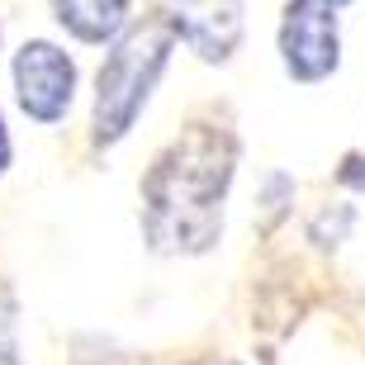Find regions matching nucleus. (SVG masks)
Returning <instances> with one entry per match:
<instances>
[{"label": "nucleus", "mask_w": 365, "mask_h": 365, "mask_svg": "<svg viewBox=\"0 0 365 365\" xmlns=\"http://www.w3.org/2000/svg\"><path fill=\"white\" fill-rule=\"evenodd\" d=\"M0 365H19V309L10 289H0Z\"/></svg>", "instance_id": "nucleus-8"}, {"label": "nucleus", "mask_w": 365, "mask_h": 365, "mask_svg": "<svg viewBox=\"0 0 365 365\" xmlns=\"http://www.w3.org/2000/svg\"><path fill=\"white\" fill-rule=\"evenodd\" d=\"M200 365H232V361H200Z\"/></svg>", "instance_id": "nucleus-13"}, {"label": "nucleus", "mask_w": 365, "mask_h": 365, "mask_svg": "<svg viewBox=\"0 0 365 365\" xmlns=\"http://www.w3.org/2000/svg\"><path fill=\"white\" fill-rule=\"evenodd\" d=\"M351 223H356V209H351V204H323V209L309 218V242H318L323 252H337V247L346 242Z\"/></svg>", "instance_id": "nucleus-7"}, {"label": "nucleus", "mask_w": 365, "mask_h": 365, "mask_svg": "<svg viewBox=\"0 0 365 365\" xmlns=\"http://www.w3.org/2000/svg\"><path fill=\"white\" fill-rule=\"evenodd\" d=\"M284 195H294V180H289V176H280V171H275V176L266 180V223H275V218L284 214V204H280Z\"/></svg>", "instance_id": "nucleus-9"}, {"label": "nucleus", "mask_w": 365, "mask_h": 365, "mask_svg": "<svg viewBox=\"0 0 365 365\" xmlns=\"http://www.w3.org/2000/svg\"><path fill=\"white\" fill-rule=\"evenodd\" d=\"M237 176V138L223 123H190L143 176V232L157 257H204L223 237V200Z\"/></svg>", "instance_id": "nucleus-1"}, {"label": "nucleus", "mask_w": 365, "mask_h": 365, "mask_svg": "<svg viewBox=\"0 0 365 365\" xmlns=\"http://www.w3.org/2000/svg\"><path fill=\"white\" fill-rule=\"evenodd\" d=\"M337 180L346 190H361V195H365V152H346V157H341Z\"/></svg>", "instance_id": "nucleus-10"}, {"label": "nucleus", "mask_w": 365, "mask_h": 365, "mask_svg": "<svg viewBox=\"0 0 365 365\" xmlns=\"http://www.w3.org/2000/svg\"><path fill=\"white\" fill-rule=\"evenodd\" d=\"M133 0H53V19L76 43H109L128 24Z\"/></svg>", "instance_id": "nucleus-6"}, {"label": "nucleus", "mask_w": 365, "mask_h": 365, "mask_svg": "<svg viewBox=\"0 0 365 365\" xmlns=\"http://www.w3.org/2000/svg\"><path fill=\"white\" fill-rule=\"evenodd\" d=\"M327 5H332V10H341V5H351V0H327Z\"/></svg>", "instance_id": "nucleus-12"}, {"label": "nucleus", "mask_w": 365, "mask_h": 365, "mask_svg": "<svg viewBox=\"0 0 365 365\" xmlns=\"http://www.w3.org/2000/svg\"><path fill=\"white\" fill-rule=\"evenodd\" d=\"M109 43L114 48L105 53L100 76H95V114H91L95 148H114L119 138H128V128L148 109L166 62L176 53V29L166 14H148L143 24L119 29Z\"/></svg>", "instance_id": "nucleus-2"}, {"label": "nucleus", "mask_w": 365, "mask_h": 365, "mask_svg": "<svg viewBox=\"0 0 365 365\" xmlns=\"http://www.w3.org/2000/svg\"><path fill=\"white\" fill-rule=\"evenodd\" d=\"M10 157H14V148H10V128H5V114H0V176L10 171Z\"/></svg>", "instance_id": "nucleus-11"}, {"label": "nucleus", "mask_w": 365, "mask_h": 365, "mask_svg": "<svg viewBox=\"0 0 365 365\" xmlns=\"http://www.w3.org/2000/svg\"><path fill=\"white\" fill-rule=\"evenodd\" d=\"M280 62L294 81H327L341 62L337 10L327 0H284L280 19Z\"/></svg>", "instance_id": "nucleus-3"}, {"label": "nucleus", "mask_w": 365, "mask_h": 365, "mask_svg": "<svg viewBox=\"0 0 365 365\" xmlns=\"http://www.w3.org/2000/svg\"><path fill=\"white\" fill-rule=\"evenodd\" d=\"M176 43H190L204 62H228L242 43V0H162Z\"/></svg>", "instance_id": "nucleus-5"}, {"label": "nucleus", "mask_w": 365, "mask_h": 365, "mask_svg": "<svg viewBox=\"0 0 365 365\" xmlns=\"http://www.w3.org/2000/svg\"><path fill=\"white\" fill-rule=\"evenodd\" d=\"M14 100L34 123L53 128L67 119L71 100H76V62H71L57 43L48 38H29L14 53Z\"/></svg>", "instance_id": "nucleus-4"}]
</instances>
